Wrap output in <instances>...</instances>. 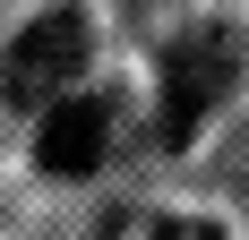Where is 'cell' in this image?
Returning a JSON list of instances; mask_svg holds the SVG:
<instances>
[{"instance_id":"cell-1","label":"cell","mask_w":249,"mask_h":240,"mask_svg":"<svg viewBox=\"0 0 249 240\" xmlns=\"http://www.w3.org/2000/svg\"><path fill=\"white\" fill-rule=\"evenodd\" d=\"M232 77H241V34H232V26L180 34V43H172V60H163V112H155L163 146L198 137V129H206V112L232 95Z\"/></svg>"},{"instance_id":"cell-2","label":"cell","mask_w":249,"mask_h":240,"mask_svg":"<svg viewBox=\"0 0 249 240\" xmlns=\"http://www.w3.org/2000/svg\"><path fill=\"white\" fill-rule=\"evenodd\" d=\"M77 69H86V17H77V9H52V17H35L18 43L0 51V103L43 112V103L69 95Z\"/></svg>"},{"instance_id":"cell-3","label":"cell","mask_w":249,"mask_h":240,"mask_svg":"<svg viewBox=\"0 0 249 240\" xmlns=\"http://www.w3.org/2000/svg\"><path fill=\"white\" fill-rule=\"evenodd\" d=\"M103 146H112V103L103 95H60L43 103V129H35V163L52 180H86L103 163Z\"/></svg>"},{"instance_id":"cell-4","label":"cell","mask_w":249,"mask_h":240,"mask_svg":"<svg viewBox=\"0 0 249 240\" xmlns=\"http://www.w3.org/2000/svg\"><path fill=\"white\" fill-rule=\"evenodd\" d=\"M146 240H224V232L198 223V215H163V223H146Z\"/></svg>"}]
</instances>
